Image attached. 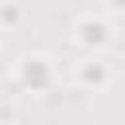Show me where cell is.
<instances>
[{
    "mask_svg": "<svg viewBox=\"0 0 125 125\" xmlns=\"http://www.w3.org/2000/svg\"><path fill=\"white\" fill-rule=\"evenodd\" d=\"M82 39H86V43H102V39H105V27H102V23H86V27H82Z\"/></svg>",
    "mask_w": 125,
    "mask_h": 125,
    "instance_id": "obj_1",
    "label": "cell"
},
{
    "mask_svg": "<svg viewBox=\"0 0 125 125\" xmlns=\"http://www.w3.org/2000/svg\"><path fill=\"white\" fill-rule=\"evenodd\" d=\"M82 82H94V86H102V82H105V70L94 62V66H86V70H82Z\"/></svg>",
    "mask_w": 125,
    "mask_h": 125,
    "instance_id": "obj_2",
    "label": "cell"
},
{
    "mask_svg": "<svg viewBox=\"0 0 125 125\" xmlns=\"http://www.w3.org/2000/svg\"><path fill=\"white\" fill-rule=\"evenodd\" d=\"M113 4H117V8H125V0H113Z\"/></svg>",
    "mask_w": 125,
    "mask_h": 125,
    "instance_id": "obj_3",
    "label": "cell"
}]
</instances>
